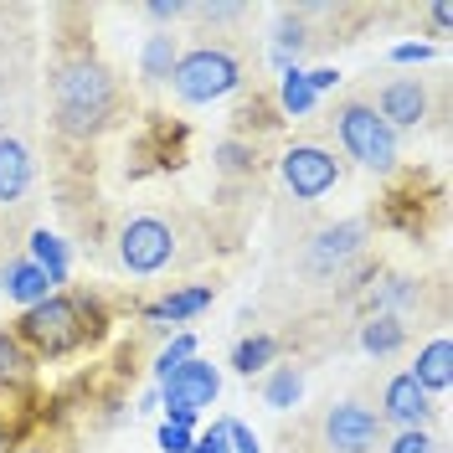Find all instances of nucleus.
Segmentation results:
<instances>
[{"label": "nucleus", "mask_w": 453, "mask_h": 453, "mask_svg": "<svg viewBox=\"0 0 453 453\" xmlns=\"http://www.w3.org/2000/svg\"><path fill=\"white\" fill-rule=\"evenodd\" d=\"M381 418L361 407V402H335L330 412H325V423H319V438H325V449L330 453H376L381 443Z\"/></svg>", "instance_id": "0eeeda50"}, {"label": "nucleus", "mask_w": 453, "mask_h": 453, "mask_svg": "<svg viewBox=\"0 0 453 453\" xmlns=\"http://www.w3.org/2000/svg\"><path fill=\"white\" fill-rule=\"evenodd\" d=\"M366 248V222H335L310 242V273H340Z\"/></svg>", "instance_id": "1a4fd4ad"}, {"label": "nucleus", "mask_w": 453, "mask_h": 453, "mask_svg": "<svg viewBox=\"0 0 453 453\" xmlns=\"http://www.w3.org/2000/svg\"><path fill=\"white\" fill-rule=\"evenodd\" d=\"M217 165H222V170H253V165H257V155L248 150V144L222 140V144H217Z\"/></svg>", "instance_id": "393cba45"}, {"label": "nucleus", "mask_w": 453, "mask_h": 453, "mask_svg": "<svg viewBox=\"0 0 453 453\" xmlns=\"http://www.w3.org/2000/svg\"><path fill=\"white\" fill-rule=\"evenodd\" d=\"M175 253H180V242H175V226L165 217H129L119 226V263L129 273H140V279L170 268Z\"/></svg>", "instance_id": "39448f33"}, {"label": "nucleus", "mask_w": 453, "mask_h": 453, "mask_svg": "<svg viewBox=\"0 0 453 453\" xmlns=\"http://www.w3.org/2000/svg\"><path fill=\"white\" fill-rule=\"evenodd\" d=\"M279 104H283V113H294V119H304V113L314 109V88H310V78H304L299 67H288V73H283Z\"/></svg>", "instance_id": "5701e85b"}, {"label": "nucleus", "mask_w": 453, "mask_h": 453, "mask_svg": "<svg viewBox=\"0 0 453 453\" xmlns=\"http://www.w3.org/2000/svg\"><path fill=\"white\" fill-rule=\"evenodd\" d=\"M402 340H407L402 314H371L361 325V350L366 356H392V350H402Z\"/></svg>", "instance_id": "a211bd4d"}, {"label": "nucleus", "mask_w": 453, "mask_h": 453, "mask_svg": "<svg viewBox=\"0 0 453 453\" xmlns=\"http://www.w3.org/2000/svg\"><path fill=\"white\" fill-rule=\"evenodd\" d=\"M427 16H433V27H438V36H443V31H449V21H453V5H433Z\"/></svg>", "instance_id": "473e14b6"}, {"label": "nucleus", "mask_w": 453, "mask_h": 453, "mask_svg": "<svg viewBox=\"0 0 453 453\" xmlns=\"http://www.w3.org/2000/svg\"><path fill=\"white\" fill-rule=\"evenodd\" d=\"M191 356H196V335H175V340L165 345V350H160V361H155V381L165 387L170 376H175V371L191 361Z\"/></svg>", "instance_id": "b1692460"}, {"label": "nucleus", "mask_w": 453, "mask_h": 453, "mask_svg": "<svg viewBox=\"0 0 453 453\" xmlns=\"http://www.w3.org/2000/svg\"><path fill=\"white\" fill-rule=\"evenodd\" d=\"M387 453H438V443L427 438L423 427H407V433H396V438H392V449H387Z\"/></svg>", "instance_id": "bb28decb"}, {"label": "nucleus", "mask_w": 453, "mask_h": 453, "mask_svg": "<svg viewBox=\"0 0 453 453\" xmlns=\"http://www.w3.org/2000/svg\"><path fill=\"white\" fill-rule=\"evenodd\" d=\"M371 109L381 113L392 129H418L427 119V88L423 78H392V83H381V93H376V104Z\"/></svg>", "instance_id": "6e6552de"}, {"label": "nucleus", "mask_w": 453, "mask_h": 453, "mask_svg": "<svg viewBox=\"0 0 453 453\" xmlns=\"http://www.w3.org/2000/svg\"><path fill=\"white\" fill-rule=\"evenodd\" d=\"M299 396H304V371H299V366H268V381H263V402H268L273 412H288V407H299Z\"/></svg>", "instance_id": "aec40b11"}, {"label": "nucleus", "mask_w": 453, "mask_h": 453, "mask_svg": "<svg viewBox=\"0 0 453 453\" xmlns=\"http://www.w3.org/2000/svg\"><path fill=\"white\" fill-rule=\"evenodd\" d=\"M191 443H196V438H191V433H186V427H160V449L165 453H191Z\"/></svg>", "instance_id": "c85d7f7f"}, {"label": "nucleus", "mask_w": 453, "mask_h": 453, "mask_svg": "<svg viewBox=\"0 0 453 453\" xmlns=\"http://www.w3.org/2000/svg\"><path fill=\"white\" fill-rule=\"evenodd\" d=\"M211 310V283H196V288H175V294H165L160 304H150V319H170V325H180V319H191V314Z\"/></svg>", "instance_id": "dca6fc26"}, {"label": "nucleus", "mask_w": 453, "mask_h": 453, "mask_svg": "<svg viewBox=\"0 0 453 453\" xmlns=\"http://www.w3.org/2000/svg\"><path fill=\"white\" fill-rule=\"evenodd\" d=\"M186 11H191L186 0H150V5H144V16H150V21H180Z\"/></svg>", "instance_id": "cd10ccee"}, {"label": "nucleus", "mask_w": 453, "mask_h": 453, "mask_svg": "<svg viewBox=\"0 0 453 453\" xmlns=\"http://www.w3.org/2000/svg\"><path fill=\"white\" fill-rule=\"evenodd\" d=\"M0 288H5V299H16L21 310H31V304H42L47 294H57L52 283H47V273H42L31 257H16V263L0 268Z\"/></svg>", "instance_id": "ddd939ff"}, {"label": "nucleus", "mask_w": 453, "mask_h": 453, "mask_svg": "<svg viewBox=\"0 0 453 453\" xmlns=\"http://www.w3.org/2000/svg\"><path fill=\"white\" fill-rule=\"evenodd\" d=\"M217 392H222V376H217V366L211 361H186V366L170 376L165 387H160V396L165 402H180V407H191V412H201V407H211L217 402Z\"/></svg>", "instance_id": "9b49d317"}, {"label": "nucleus", "mask_w": 453, "mask_h": 453, "mask_svg": "<svg viewBox=\"0 0 453 453\" xmlns=\"http://www.w3.org/2000/svg\"><path fill=\"white\" fill-rule=\"evenodd\" d=\"M304 78H310L314 98H319V93H330V88L340 83V73H335V67H314V73H304Z\"/></svg>", "instance_id": "7c9ffc66"}, {"label": "nucleus", "mask_w": 453, "mask_h": 453, "mask_svg": "<svg viewBox=\"0 0 453 453\" xmlns=\"http://www.w3.org/2000/svg\"><path fill=\"white\" fill-rule=\"evenodd\" d=\"M427 57H433V47H418V42H402V47L392 52V62H427Z\"/></svg>", "instance_id": "2f4dec72"}, {"label": "nucleus", "mask_w": 453, "mask_h": 453, "mask_svg": "<svg viewBox=\"0 0 453 453\" xmlns=\"http://www.w3.org/2000/svg\"><path fill=\"white\" fill-rule=\"evenodd\" d=\"M407 376H412L427 396H443L453 387V340L449 335L427 340L423 350H418V366L407 371Z\"/></svg>", "instance_id": "f8f14e48"}, {"label": "nucleus", "mask_w": 453, "mask_h": 453, "mask_svg": "<svg viewBox=\"0 0 453 453\" xmlns=\"http://www.w3.org/2000/svg\"><path fill=\"white\" fill-rule=\"evenodd\" d=\"M27 376H31V350L11 330H0V392L27 387Z\"/></svg>", "instance_id": "412c9836"}, {"label": "nucleus", "mask_w": 453, "mask_h": 453, "mask_svg": "<svg viewBox=\"0 0 453 453\" xmlns=\"http://www.w3.org/2000/svg\"><path fill=\"white\" fill-rule=\"evenodd\" d=\"M237 83H242V62L226 47H191V52H180L175 73H170V88L180 104H217Z\"/></svg>", "instance_id": "20e7f679"}, {"label": "nucleus", "mask_w": 453, "mask_h": 453, "mask_svg": "<svg viewBox=\"0 0 453 453\" xmlns=\"http://www.w3.org/2000/svg\"><path fill=\"white\" fill-rule=\"evenodd\" d=\"M31 263H36V268L47 273V283L62 294V283H67V248H62V237H52L47 226H36V232H31Z\"/></svg>", "instance_id": "f3484780"}, {"label": "nucleus", "mask_w": 453, "mask_h": 453, "mask_svg": "<svg viewBox=\"0 0 453 453\" xmlns=\"http://www.w3.org/2000/svg\"><path fill=\"white\" fill-rule=\"evenodd\" d=\"M335 134H340V150H345L356 165L376 170V175H392L396 170V129L371 109V104L345 98L335 109Z\"/></svg>", "instance_id": "7ed1b4c3"}, {"label": "nucleus", "mask_w": 453, "mask_h": 453, "mask_svg": "<svg viewBox=\"0 0 453 453\" xmlns=\"http://www.w3.org/2000/svg\"><path fill=\"white\" fill-rule=\"evenodd\" d=\"M279 175L294 201H319L325 191L340 186V160L330 150H319V144H294L279 160Z\"/></svg>", "instance_id": "423d86ee"}, {"label": "nucleus", "mask_w": 453, "mask_h": 453, "mask_svg": "<svg viewBox=\"0 0 453 453\" xmlns=\"http://www.w3.org/2000/svg\"><path fill=\"white\" fill-rule=\"evenodd\" d=\"M11 335L21 340L31 356L57 361V356L78 350V345L93 335V310H88L83 299H73V294H47L42 304L21 310V319H16Z\"/></svg>", "instance_id": "f03ea898"}, {"label": "nucleus", "mask_w": 453, "mask_h": 453, "mask_svg": "<svg viewBox=\"0 0 453 453\" xmlns=\"http://www.w3.org/2000/svg\"><path fill=\"white\" fill-rule=\"evenodd\" d=\"M175 62H180V47H175V36L170 31H150L140 47V73L144 83H170V73H175Z\"/></svg>", "instance_id": "2eb2a0df"}, {"label": "nucleus", "mask_w": 453, "mask_h": 453, "mask_svg": "<svg viewBox=\"0 0 453 453\" xmlns=\"http://www.w3.org/2000/svg\"><path fill=\"white\" fill-rule=\"evenodd\" d=\"M191 453H232V449H226V433H222V423H211V433H201L196 443H191Z\"/></svg>", "instance_id": "c756f323"}, {"label": "nucleus", "mask_w": 453, "mask_h": 453, "mask_svg": "<svg viewBox=\"0 0 453 453\" xmlns=\"http://www.w3.org/2000/svg\"><path fill=\"white\" fill-rule=\"evenodd\" d=\"M21 453H47V449H21Z\"/></svg>", "instance_id": "f704fd0d"}, {"label": "nucleus", "mask_w": 453, "mask_h": 453, "mask_svg": "<svg viewBox=\"0 0 453 453\" xmlns=\"http://www.w3.org/2000/svg\"><path fill=\"white\" fill-rule=\"evenodd\" d=\"M31 191V150L21 140H0V206H16Z\"/></svg>", "instance_id": "4468645a"}, {"label": "nucleus", "mask_w": 453, "mask_h": 453, "mask_svg": "<svg viewBox=\"0 0 453 453\" xmlns=\"http://www.w3.org/2000/svg\"><path fill=\"white\" fill-rule=\"evenodd\" d=\"M310 47V31H304V16H294V11H283L279 27H273V67L288 73L294 67V57Z\"/></svg>", "instance_id": "6ab92c4d"}, {"label": "nucleus", "mask_w": 453, "mask_h": 453, "mask_svg": "<svg viewBox=\"0 0 453 453\" xmlns=\"http://www.w3.org/2000/svg\"><path fill=\"white\" fill-rule=\"evenodd\" d=\"M376 418H381V423H396L402 433H407V427H423L427 418H433V396L402 371V376L387 381V392H381V412H376Z\"/></svg>", "instance_id": "9d476101"}, {"label": "nucleus", "mask_w": 453, "mask_h": 453, "mask_svg": "<svg viewBox=\"0 0 453 453\" xmlns=\"http://www.w3.org/2000/svg\"><path fill=\"white\" fill-rule=\"evenodd\" d=\"M438 453H443V449H438Z\"/></svg>", "instance_id": "c9c22d12"}, {"label": "nucleus", "mask_w": 453, "mask_h": 453, "mask_svg": "<svg viewBox=\"0 0 453 453\" xmlns=\"http://www.w3.org/2000/svg\"><path fill=\"white\" fill-rule=\"evenodd\" d=\"M222 433H226V449H232V453H263L248 423H237V418H222Z\"/></svg>", "instance_id": "a878e982"}, {"label": "nucleus", "mask_w": 453, "mask_h": 453, "mask_svg": "<svg viewBox=\"0 0 453 453\" xmlns=\"http://www.w3.org/2000/svg\"><path fill=\"white\" fill-rule=\"evenodd\" d=\"M11 449V427H5V418H0V453Z\"/></svg>", "instance_id": "72a5a7b5"}, {"label": "nucleus", "mask_w": 453, "mask_h": 453, "mask_svg": "<svg viewBox=\"0 0 453 453\" xmlns=\"http://www.w3.org/2000/svg\"><path fill=\"white\" fill-rule=\"evenodd\" d=\"M113 104H119V88H113V73L98 57H73V62L57 67L52 113L67 140H93L113 119Z\"/></svg>", "instance_id": "f257e3e1"}, {"label": "nucleus", "mask_w": 453, "mask_h": 453, "mask_svg": "<svg viewBox=\"0 0 453 453\" xmlns=\"http://www.w3.org/2000/svg\"><path fill=\"white\" fill-rule=\"evenodd\" d=\"M273 356H279V340L273 335H248V340H237V350H232V371L237 376H257V371L273 366Z\"/></svg>", "instance_id": "4be33fe9"}]
</instances>
